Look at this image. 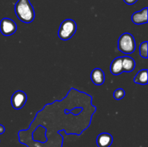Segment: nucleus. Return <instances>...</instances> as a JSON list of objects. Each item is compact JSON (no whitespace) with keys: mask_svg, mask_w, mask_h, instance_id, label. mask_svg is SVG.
<instances>
[{"mask_svg":"<svg viewBox=\"0 0 148 147\" xmlns=\"http://www.w3.org/2000/svg\"><path fill=\"white\" fill-rule=\"evenodd\" d=\"M92 97L72 87L61 100L48 103L37 112L27 129L18 132L19 142L27 147H62L66 135H80L92 122L97 108Z\"/></svg>","mask_w":148,"mask_h":147,"instance_id":"obj_1","label":"nucleus"},{"mask_svg":"<svg viewBox=\"0 0 148 147\" xmlns=\"http://www.w3.org/2000/svg\"><path fill=\"white\" fill-rule=\"evenodd\" d=\"M14 12L23 22L31 23L36 17L35 10L30 0H18L14 5Z\"/></svg>","mask_w":148,"mask_h":147,"instance_id":"obj_2","label":"nucleus"},{"mask_svg":"<svg viewBox=\"0 0 148 147\" xmlns=\"http://www.w3.org/2000/svg\"><path fill=\"white\" fill-rule=\"evenodd\" d=\"M136 48V42L131 33H124L118 40V49L124 54L133 53Z\"/></svg>","mask_w":148,"mask_h":147,"instance_id":"obj_3","label":"nucleus"},{"mask_svg":"<svg viewBox=\"0 0 148 147\" xmlns=\"http://www.w3.org/2000/svg\"><path fill=\"white\" fill-rule=\"evenodd\" d=\"M77 31V24L72 19L64 20L59 26L58 36L62 40H68L73 37Z\"/></svg>","mask_w":148,"mask_h":147,"instance_id":"obj_4","label":"nucleus"},{"mask_svg":"<svg viewBox=\"0 0 148 147\" xmlns=\"http://www.w3.org/2000/svg\"><path fill=\"white\" fill-rule=\"evenodd\" d=\"M17 24L10 18H3L0 22V31L4 36H10L17 31Z\"/></svg>","mask_w":148,"mask_h":147,"instance_id":"obj_5","label":"nucleus"},{"mask_svg":"<svg viewBox=\"0 0 148 147\" xmlns=\"http://www.w3.org/2000/svg\"><path fill=\"white\" fill-rule=\"evenodd\" d=\"M27 95L22 90L14 92L11 97V104L14 110H20L24 107L27 102Z\"/></svg>","mask_w":148,"mask_h":147,"instance_id":"obj_6","label":"nucleus"},{"mask_svg":"<svg viewBox=\"0 0 148 147\" xmlns=\"http://www.w3.org/2000/svg\"><path fill=\"white\" fill-rule=\"evenodd\" d=\"M147 7H145L139 12H135L132 15V20L135 24H143L147 23Z\"/></svg>","mask_w":148,"mask_h":147,"instance_id":"obj_7","label":"nucleus"},{"mask_svg":"<svg viewBox=\"0 0 148 147\" xmlns=\"http://www.w3.org/2000/svg\"><path fill=\"white\" fill-rule=\"evenodd\" d=\"M90 78L94 84L97 86H101L105 82V74L101 69L95 68L91 72Z\"/></svg>","mask_w":148,"mask_h":147,"instance_id":"obj_8","label":"nucleus"},{"mask_svg":"<svg viewBox=\"0 0 148 147\" xmlns=\"http://www.w3.org/2000/svg\"><path fill=\"white\" fill-rule=\"evenodd\" d=\"M98 147H110L113 143V136L108 133H101L97 137Z\"/></svg>","mask_w":148,"mask_h":147,"instance_id":"obj_9","label":"nucleus"},{"mask_svg":"<svg viewBox=\"0 0 148 147\" xmlns=\"http://www.w3.org/2000/svg\"><path fill=\"white\" fill-rule=\"evenodd\" d=\"M110 71L113 75H115V76L123 73L124 70H123L121 57H117L114 59L110 66Z\"/></svg>","mask_w":148,"mask_h":147,"instance_id":"obj_10","label":"nucleus"},{"mask_svg":"<svg viewBox=\"0 0 148 147\" xmlns=\"http://www.w3.org/2000/svg\"><path fill=\"white\" fill-rule=\"evenodd\" d=\"M121 61H122V66L124 71L129 73V72L133 71L134 69H135L136 63L133 58L125 56L121 57Z\"/></svg>","mask_w":148,"mask_h":147,"instance_id":"obj_11","label":"nucleus"},{"mask_svg":"<svg viewBox=\"0 0 148 147\" xmlns=\"http://www.w3.org/2000/svg\"><path fill=\"white\" fill-rule=\"evenodd\" d=\"M147 74V69H142V70L139 71L138 73L136 74V76L134 78V83L141 85L147 84L148 83Z\"/></svg>","mask_w":148,"mask_h":147,"instance_id":"obj_12","label":"nucleus"},{"mask_svg":"<svg viewBox=\"0 0 148 147\" xmlns=\"http://www.w3.org/2000/svg\"><path fill=\"white\" fill-rule=\"evenodd\" d=\"M147 45L148 42L145 41L143 42L140 46V55L142 58H144V59H147L148 58Z\"/></svg>","mask_w":148,"mask_h":147,"instance_id":"obj_13","label":"nucleus"},{"mask_svg":"<svg viewBox=\"0 0 148 147\" xmlns=\"http://www.w3.org/2000/svg\"><path fill=\"white\" fill-rule=\"evenodd\" d=\"M125 91L122 88H118L114 92V98L116 100H120L125 97Z\"/></svg>","mask_w":148,"mask_h":147,"instance_id":"obj_14","label":"nucleus"},{"mask_svg":"<svg viewBox=\"0 0 148 147\" xmlns=\"http://www.w3.org/2000/svg\"><path fill=\"white\" fill-rule=\"evenodd\" d=\"M138 0H124V2L128 5H132V4H135Z\"/></svg>","mask_w":148,"mask_h":147,"instance_id":"obj_15","label":"nucleus"},{"mask_svg":"<svg viewBox=\"0 0 148 147\" xmlns=\"http://www.w3.org/2000/svg\"><path fill=\"white\" fill-rule=\"evenodd\" d=\"M4 132H5V128H4L2 125L0 124V135L4 133Z\"/></svg>","mask_w":148,"mask_h":147,"instance_id":"obj_16","label":"nucleus"}]
</instances>
